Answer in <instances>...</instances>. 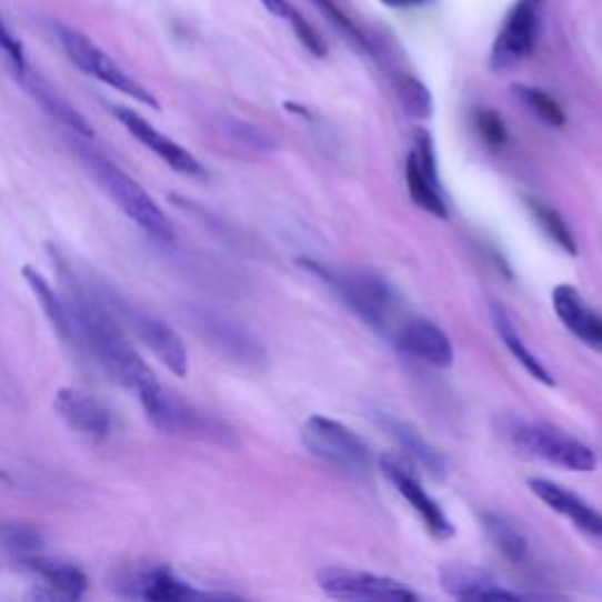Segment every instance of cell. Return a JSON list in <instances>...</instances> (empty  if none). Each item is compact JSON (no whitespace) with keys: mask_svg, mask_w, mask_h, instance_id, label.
<instances>
[{"mask_svg":"<svg viewBox=\"0 0 602 602\" xmlns=\"http://www.w3.org/2000/svg\"><path fill=\"white\" fill-rule=\"evenodd\" d=\"M71 149L80 158V163L94 177V182L123 210L132 222L151 235L158 243H172L174 229L165 212L158 208L155 200L139 187L134 179L120 170L113 160L92 147V139H80L71 134Z\"/></svg>","mask_w":602,"mask_h":602,"instance_id":"1","label":"cell"},{"mask_svg":"<svg viewBox=\"0 0 602 602\" xmlns=\"http://www.w3.org/2000/svg\"><path fill=\"white\" fill-rule=\"evenodd\" d=\"M111 589L132 600H200V598H212L210 593L195 591L189 581L179 579L170 568L149 565V568H132L123 570L113 576Z\"/></svg>","mask_w":602,"mask_h":602,"instance_id":"9","label":"cell"},{"mask_svg":"<svg viewBox=\"0 0 602 602\" xmlns=\"http://www.w3.org/2000/svg\"><path fill=\"white\" fill-rule=\"evenodd\" d=\"M288 19H290V24H292L297 38L301 40V46H304V48H307L311 54H315V57H325V54H328V46H325L323 36H320V33H318V31L307 22V19L301 17L294 8L290 10Z\"/></svg>","mask_w":602,"mask_h":602,"instance_id":"31","label":"cell"},{"mask_svg":"<svg viewBox=\"0 0 602 602\" xmlns=\"http://www.w3.org/2000/svg\"><path fill=\"white\" fill-rule=\"evenodd\" d=\"M19 78H22L24 88L33 94L36 102H38L40 107H43V109L57 120L59 126L67 128L69 134L80 137V139H94V130L90 128L88 120H86L83 116H80V113L67 102V99H64L62 94L54 92V90L46 83L43 78H38V76H33V73H29V69H27L22 76H19Z\"/></svg>","mask_w":602,"mask_h":602,"instance_id":"18","label":"cell"},{"mask_svg":"<svg viewBox=\"0 0 602 602\" xmlns=\"http://www.w3.org/2000/svg\"><path fill=\"white\" fill-rule=\"evenodd\" d=\"M113 116L118 118V123L128 130L130 137H134L139 144L149 149L153 155L163 160L165 165H170L179 174H189V177H205V168L200 165V160L187 151L182 144H177L174 139L153 128L147 118L139 116L132 109L126 107H113Z\"/></svg>","mask_w":602,"mask_h":602,"instance_id":"10","label":"cell"},{"mask_svg":"<svg viewBox=\"0 0 602 602\" xmlns=\"http://www.w3.org/2000/svg\"><path fill=\"white\" fill-rule=\"evenodd\" d=\"M405 177H408V191L414 203L438 219H448V205L443 200V193H440V184L431 182V179L424 174V170L419 168L412 153L408 155Z\"/></svg>","mask_w":602,"mask_h":602,"instance_id":"23","label":"cell"},{"mask_svg":"<svg viewBox=\"0 0 602 602\" xmlns=\"http://www.w3.org/2000/svg\"><path fill=\"white\" fill-rule=\"evenodd\" d=\"M536 38V3L518 0L504 29L496 36L490 64L494 71H509L532 52Z\"/></svg>","mask_w":602,"mask_h":602,"instance_id":"12","label":"cell"},{"mask_svg":"<svg viewBox=\"0 0 602 602\" xmlns=\"http://www.w3.org/2000/svg\"><path fill=\"white\" fill-rule=\"evenodd\" d=\"M262 3L275 17H288L290 10H292V6L288 3V0H262Z\"/></svg>","mask_w":602,"mask_h":602,"instance_id":"34","label":"cell"},{"mask_svg":"<svg viewBox=\"0 0 602 602\" xmlns=\"http://www.w3.org/2000/svg\"><path fill=\"white\" fill-rule=\"evenodd\" d=\"M475 126H478L480 137L485 139L488 147L501 149L506 144V126H504V120H501V116L496 111L480 109L475 113Z\"/></svg>","mask_w":602,"mask_h":602,"instance_id":"30","label":"cell"},{"mask_svg":"<svg viewBox=\"0 0 602 602\" xmlns=\"http://www.w3.org/2000/svg\"><path fill=\"white\" fill-rule=\"evenodd\" d=\"M395 90H398L400 104H403V109H405L408 116H412L417 120L431 118V113H433V97H431L429 88L424 83H421V80H417L412 76H403V78H398Z\"/></svg>","mask_w":602,"mask_h":602,"instance_id":"25","label":"cell"},{"mask_svg":"<svg viewBox=\"0 0 602 602\" xmlns=\"http://www.w3.org/2000/svg\"><path fill=\"white\" fill-rule=\"evenodd\" d=\"M301 440L313 456L341 471L368 473L372 466V454L365 440L337 419L313 414L301 431Z\"/></svg>","mask_w":602,"mask_h":602,"instance_id":"7","label":"cell"},{"mask_svg":"<svg viewBox=\"0 0 602 602\" xmlns=\"http://www.w3.org/2000/svg\"><path fill=\"white\" fill-rule=\"evenodd\" d=\"M0 480H10V478H8L3 471H0Z\"/></svg>","mask_w":602,"mask_h":602,"instance_id":"36","label":"cell"},{"mask_svg":"<svg viewBox=\"0 0 602 602\" xmlns=\"http://www.w3.org/2000/svg\"><path fill=\"white\" fill-rule=\"evenodd\" d=\"M299 267L307 269L311 275L318 280H323V285H328L344 304L363 320L365 325L372 330L389 334V318H391V292L389 288L381 283V280L372 275H344L337 273L330 267L313 262V259H299Z\"/></svg>","mask_w":602,"mask_h":602,"instance_id":"5","label":"cell"},{"mask_svg":"<svg viewBox=\"0 0 602 602\" xmlns=\"http://www.w3.org/2000/svg\"><path fill=\"white\" fill-rule=\"evenodd\" d=\"M46 544H48L46 532L31 523H19V520H6V523H0V551L27 560L43 551Z\"/></svg>","mask_w":602,"mask_h":602,"instance_id":"22","label":"cell"},{"mask_svg":"<svg viewBox=\"0 0 602 602\" xmlns=\"http://www.w3.org/2000/svg\"><path fill=\"white\" fill-rule=\"evenodd\" d=\"M499 429H501V435H504L518 452L544 459L553 466L576 471V473H591L598 466V456L589 445L579 443V440L560 433L551 427L506 417V419H501Z\"/></svg>","mask_w":602,"mask_h":602,"instance_id":"3","label":"cell"},{"mask_svg":"<svg viewBox=\"0 0 602 602\" xmlns=\"http://www.w3.org/2000/svg\"><path fill=\"white\" fill-rule=\"evenodd\" d=\"M515 94L523 99V104L539 118L544 120L546 126L551 128H563L565 126V111L560 109V104L551 94H546L544 90L536 88H528V86H518Z\"/></svg>","mask_w":602,"mask_h":602,"instance_id":"27","label":"cell"},{"mask_svg":"<svg viewBox=\"0 0 602 602\" xmlns=\"http://www.w3.org/2000/svg\"><path fill=\"white\" fill-rule=\"evenodd\" d=\"M24 565L43 581L46 591H38L36 598H48V600H80L86 595L88 579L76 565L59 563V560H48L31 555L24 560Z\"/></svg>","mask_w":602,"mask_h":602,"instance_id":"16","label":"cell"},{"mask_svg":"<svg viewBox=\"0 0 602 602\" xmlns=\"http://www.w3.org/2000/svg\"><path fill=\"white\" fill-rule=\"evenodd\" d=\"M384 427L398 440L400 448H403L405 452H410L429 473H433L435 478H445L448 475L445 456L440 454L433 445H429L427 440L421 438L410 424H405V421H400V419H393V417H384Z\"/></svg>","mask_w":602,"mask_h":602,"instance_id":"20","label":"cell"},{"mask_svg":"<svg viewBox=\"0 0 602 602\" xmlns=\"http://www.w3.org/2000/svg\"><path fill=\"white\" fill-rule=\"evenodd\" d=\"M568 330L576 334L581 341H586L589 347H595L602 351V315L600 313H593L584 307L568 325Z\"/></svg>","mask_w":602,"mask_h":602,"instance_id":"29","label":"cell"},{"mask_svg":"<svg viewBox=\"0 0 602 602\" xmlns=\"http://www.w3.org/2000/svg\"><path fill=\"white\" fill-rule=\"evenodd\" d=\"M313 3L320 8V12H323L341 33H344V36L351 40L353 46H358L360 50H368V52L372 50V48H370V40L365 38V33L360 31V29L351 22V17L337 6V0H313Z\"/></svg>","mask_w":602,"mask_h":602,"instance_id":"28","label":"cell"},{"mask_svg":"<svg viewBox=\"0 0 602 602\" xmlns=\"http://www.w3.org/2000/svg\"><path fill=\"white\" fill-rule=\"evenodd\" d=\"M530 488L549 509L570 518L579 530H584L593 536H602V513L591 509L584 499H579L565 488H560L551 483V480H541V478L530 480Z\"/></svg>","mask_w":602,"mask_h":602,"instance_id":"17","label":"cell"},{"mask_svg":"<svg viewBox=\"0 0 602 602\" xmlns=\"http://www.w3.org/2000/svg\"><path fill=\"white\" fill-rule=\"evenodd\" d=\"M381 3L389 6V8H395V10H408V8L427 6V3H431V0H381Z\"/></svg>","mask_w":602,"mask_h":602,"instance_id":"35","label":"cell"},{"mask_svg":"<svg viewBox=\"0 0 602 602\" xmlns=\"http://www.w3.org/2000/svg\"><path fill=\"white\" fill-rule=\"evenodd\" d=\"M492 320L501 341H504V347L511 351V355L518 360V363L523 365L536 381H541V384L553 387V377L549 374L544 365H541V360L523 344V339H520L511 315L501 307H492Z\"/></svg>","mask_w":602,"mask_h":602,"instance_id":"21","label":"cell"},{"mask_svg":"<svg viewBox=\"0 0 602 602\" xmlns=\"http://www.w3.org/2000/svg\"><path fill=\"white\" fill-rule=\"evenodd\" d=\"M379 466L384 471V475L391 480L393 488L398 490V494L410 501V506L414 509V513L424 520V525L429 528V532L435 539H450L454 536V525L450 523V518L445 515V511L440 509L435 501L429 496V492L421 488L419 478L400 461L398 456H381Z\"/></svg>","mask_w":602,"mask_h":602,"instance_id":"11","label":"cell"},{"mask_svg":"<svg viewBox=\"0 0 602 602\" xmlns=\"http://www.w3.org/2000/svg\"><path fill=\"white\" fill-rule=\"evenodd\" d=\"M0 50L6 52V57L12 62L17 76H22L27 71V54H24V48L19 40L14 38V33L10 31V27L6 24L3 14H0Z\"/></svg>","mask_w":602,"mask_h":602,"instance_id":"33","label":"cell"},{"mask_svg":"<svg viewBox=\"0 0 602 602\" xmlns=\"http://www.w3.org/2000/svg\"><path fill=\"white\" fill-rule=\"evenodd\" d=\"M530 210L539 222V227L546 231V235L553 240L555 245L563 248L568 254H576V240H574L563 217H560L555 210H551L549 205L536 203V200H530Z\"/></svg>","mask_w":602,"mask_h":602,"instance_id":"26","label":"cell"},{"mask_svg":"<svg viewBox=\"0 0 602 602\" xmlns=\"http://www.w3.org/2000/svg\"><path fill=\"white\" fill-rule=\"evenodd\" d=\"M532 3H536V6H539V3H541V0H532Z\"/></svg>","mask_w":602,"mask_h":602,"instance_id":"37","label":"cell"},{"mask_svg":"<svg viewBox=\"0 0 602 602\" xmlns=\"http://www.w3.org/2000/svg\"><path fill=\"white\" fill-rule=\"evenodd\" d=\"M480 518H483L485 532L494 541V546L504 553L511 563L515 565L523 563V560L528 558V539L523 536V532H520L513 523H509L504 515L483 513Z\"/></svg>","mask_w":602,"mask_h":602,"instance_id":"24","label":"cell"},{"mask_svg":"<svg viewBox=\"0 0 602 602\" xmlns=\"http://www.w3.org/2000/svg\"><path fill=\"white\" fill-rule=\"evenodd\" d=\"M54 33L59 38V46H62L64 54L71 59V64L76 69L99 80V83L118 90L120 94L132 97L134 102H139V104L160 109L153 92H149L137 78H132L118 62H113V57H109L102 48L92 43L86 33H80L78 29L64 27V24H57Z\"/></svg>","mask_w":602,"mask_h":602,"instance_id":"6","label":"cell"},{"mask_svg":"<svg viewBox=\"0 0 602 602\" xmlns=\"http://www.w3.org/2000/svg\"><path fill=\"white\" fill-rule=\"evenodd\" d=\"M99 294H102L104 304L116 315V320L128 334H134L142 344L163 363L170 372L177 377H187L189 372V353L182 337L174 332L172 325H168L163 318L142 309L128 297L116 292L113 288L97 285Z\"/></svg>","mask_w":602,"mask_h":602,"instance_id":"2","label":"cell"},{"mask_svg":"<svg viewBox=\"0 0 602 602\" xmlns=\"http://www.w3.org/2000/svg\"><path fill=\"white\" fill-rule=\"evenodd\" d=\"M184 318L208 347L231 360V363L248 370L267 365V349L262 347V341L243 323H238L235 318L203 304H189L184 309Z\"/></svg>","mask_w":602,"mask_h":602,"instance_id":"4","label":"cell"},{"mask_svg":"<svg viewBox=\"0 0 602 602\" xmlns=\"http://www.w3.org/2000/svg\"><path fill=\"white\" fill-rule=\"evenodd\" d=\"M440 579V589L448 591L456 600H518L520 593L509 591L499 584V581L483 572L469 565H443L438 570Z\"/></svg>","mask_w":602,"mask_h":602,"instance_id":"14","label":"cell"},{"mask_svg":"<svg viewBox=\"0 0 602 602\" xmlns=\"http://www.w3.org/2000/svg\"><path fill=\"white\" fill-rule=\"evenodd\" d=\"M54 412L64 424L88 440H104L111 433V412L97 395L83 389H59Z\"/></svg>","mask_w":602,"mask_h":602,"instance_id":"13","label":"cell"},{"mask_svg":"<svg viewBox=\"0 0 602 602\" xmlns=\"http://www.w3.org/2000/svg\"><path fill=\"white\" fill-rule=\"evenodd\" d=\"M27 285L31 288L33 297L38 299L40 309H43L46 318L50 320L52 330L59 334V339L64 341L67 347L73 349V320H71V309H69V301L64 294H59L43 273H38L36 269L31 267H24L22 271Z\"/></svg>","mask_w":602,"mask_h":602,"instance_id":"19","label":"cell"},{"mask_svg":"<svg viewBox=\"0 0 602 602\" xmlns=\"http://www.w3.org/2000/svg\"><path fill=\"white\" fill-rule=\"evenodd\" d=\"M315 579L320 591L337 600H379V602L417 600V593H412L405 584H400V581L370 572L325 568L315 574Z\"/></svg>","mask_w":602,"mask_h":602,"instance_id":"8","label":"cell"},{"mask_svg":"<svg viewBox=\"0 0 602 602\" xmlns=\"http://www.w3.org/2000/svg\"><path fill=\"white\" fill-rule=\"evenodd\" d=\"M400 347H403L408 353L417 355L424 360V363H431L435 368H450L454 360V349L450 337L433 325L431 320H410V323L403 325L400 330Z\"/></svg>","mask_w":602,"mask_h":602,"instance_id":"15","label":"cell"},{"mask_svg":"<svg viewBox=\"0 0 602 602\" xmlns=\"http://www.w3.org/2000/svg\"><path fill=\"white\" fill-rule=\"evenodd\" d=\"M227 134L233 137L235 142L245 144L250 149H257V151L271 149V139L262 130H257V128H252L248 123H240V120H229V123H227Z\"/></svg>","mask_w":602,"mask_h":602,"instance_id":"32","label":"cell"}]
</instances>
